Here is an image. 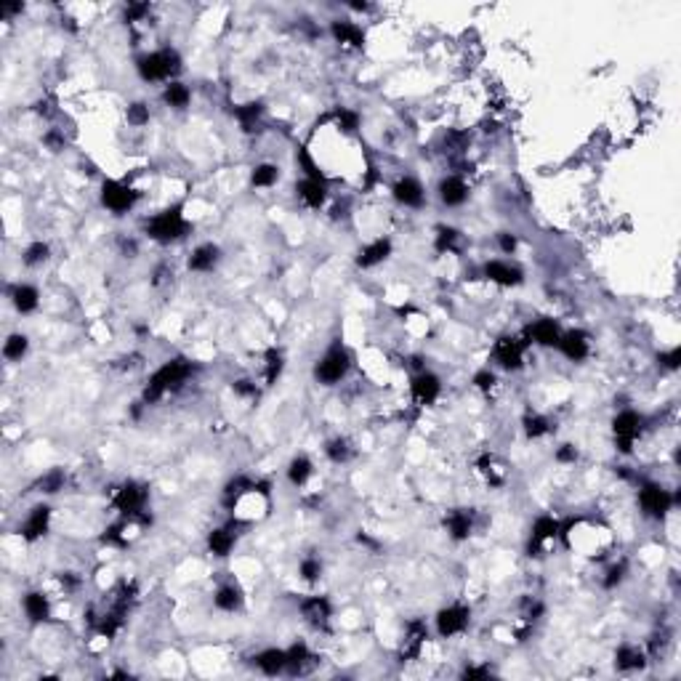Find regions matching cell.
I'll return each mask as SVG.
<instances>
[{"label":"cell","mask_w":681,"mask_h":681,"mask_svg":"<svg viewBox=\"0 0 681 681\" xmlns=\"http://www.w3.org/2000/svg\"><path fill=\"white\" fill-rule=\"evenodd\" d=\"M235 530L232 527H221V530H213L208 535V548L216 554V556H229V551L235 548Z\"/></svg>","instance_id":"cell-26"},{"label":"cell","mask_w":681,"mask_h":681,"mask_svg":"<svg viewBox=\"0 0 681 681\" xmlns=\"http://www.w3.org/2000/svg\"><path fill=\"white\" fill-rule=\"evenodd\" d=\"M524 434L530 437V440H538L543 434H548V421L543 418V415H524Z\"/></svg>","instance_id":"cell-41"},{"label":"cell","mask_w":681,"mask_h":681,"mask_svg":"<svg viewBox=\"0 0 681 681\" xmlns=\"http://www.w3.org/2000/svg\"><path fill=\"white\" fill-rule=\"evenodd\" d=\"M440 378L434 373H418L413 383H410V391H413V400L418 404H431V402L440 397Z\"/></svg>","instance_id":"cell-11"},{"label":"cell","mask_w":681,"mask_h":681,"mask_svg":"<svg viewBox=\"0 0 681 681\" xmlns=\"http://www.w3.org/2000/svg\"><path fill=\"white\" fill-rule=\"evenodd\" d=\"M426 641V625L421 620L410 623L407 628V639H404V647H402V655L404 658H415L421 652V644Z\"/></svg>","instance_id":"cell-29"},{"label":"cell","mask_w":681,"mask_h":681,"mask_svg":"<svg viewBox=\"0 0 681 681\" xmlns=\"http://www.w3.org/2000/svg\"><path fill=\"white\" fill-rule=\"evenodd\" d=\"M389 253H391V242L376 240V242H370L367 248H362L357 263H360L362 269H370V266H376V263H381V261L389 259Z\"/></svg>","instance_id":"cell-22"},{"label":"cell","mask_w":681,"mask_h":681,"mask_svg":"<svg viewBox=\"0 0 681 681\" xmlns=\"http://www.w3.org/2000/svg\"><path fill=\"white\" fill-rule=\"evenodd\" d=\"M45 144H48V147H51L54 152H59V149H61V144H64V141H61L59 136H56V133H48V136H45Z\"/></svg>","instance_id":"cell-57"},{"label":"cell","mask_w":681,"mask_h":681,"mask_svg":"<svg viewBox=\"0 0 681 681\" xmlns=\"http://www.w3.org/2000/svg\"><path fill=\"white\" fill-rule=\"evenodd\" d=\"M280 179V171H277V165H269V162H263V165H256L253 168V186H272V184H277Z\"/></svg>","instance_id":"cell-35"},{"label":"cell","mask_w":681,"mask_h":681,"mask_svg":"<svg viewBox=\"0 0 681 681\" xmlns=\"http://www.w3.org/2000/svg\"><path fill=\"white\" fill-rule=\"evenodd\" d=\"M639 503L649 517H662L665 511H671L673 498H671L668 490H662L660 484H644L639 493Z\"/></svg>","instance_id":"cell-8"},{"label":"cell","mask_w":681,"mask_h":681,"mask_svg":"<svg viewBox=\"0 0 681 681\" xmlns=\"http://www.w3.org/2000/svg\"><path fill=\"white\" fill-rule=\"evenodd\" d=\"M162 99L168 101L171 107H176V109H181V107H186V104H189V88H186L184 83H171V85L165 88V94H162Z\"/></svg>","instance_id":"cell-36"},{"label":"cell","mask_w":681,"mask_h":681,"mask_svg":"<svg viewBox=\"0 0 681 681\" xmlns=\"http://www.w3.org/2000/svg\"><path fill=\"white\" fill-rule=\"evenodd\" d=\"M623 578H625V561L609 567V572H607V578H604V585H607V588H615L618 583H623Z\"/></svg>","instance_id":"cell-48"},{"label":"cell","mask_w":681,"mask_h":681,"mask_svg":"<svg viewBox=\"0 0 681 681\" xmlns=\"http://www.w3.org/2000/svg\"><path fill=\"white\" fill-rule=\"evenodd\" d=\"M612 429H615V440H618L620 453H631L634 440L639 437V431H641V415H636L634 410H625V413H620V415L615 418Z\"/></svg>","instance_id":"cell-7"},{"label":"cell","mask_w":681,"mask_h":681,"mask_svg":"<svg viewBox=\"0 0 681 681\" xmlns=\"http://www.w3.org/2000/svg\"><path fill=\"white\" fill-rule=\"evenodd\" d=\"M296 192H299V197L309 208H322V202H325V184H320V181H312V179H303L296 186Z\"/></svg>","instance_id":"cell-28"},{"label":"cell","mask_w":681,"mask_h":681,"mask_svg":"<svg viewBox=\"0 0 681 681\" xmlns=\"http://www.w3.org/2000/svg\"><path fill=\"white\" fill-rule=\"evenodd\" d=\"M219 261V248L216 245H200L192 256H189V269L192 272H210Z\"/></svg>","instance_id":"cell-27"},{"label":"cell","mask_w":681,"mask_h":681,"mask_svg":"<svg viewBox=\"0 0 681 681\" xmlns=\"http://www.w3.org/2000/svg\"><path fill=\"white\" fill-rule=\"evenodd\" d=\"M261 112H263V104H261V101H250V104H242L240 109H237V118H240V122L245 125V131H250V125L259 120Z\"/></svg>","instance_id":"cell-40"},{"label":"cell","mask_w":681,"mask_h":681,"mask_svg":"<svg viewBox=\"0 0 681 681\" xmlns=\"http://www.w3.org/2000/svg\"><path fill=\"white\" fill-rule=\"evenodd\" d=\"M48 521H51V508L48 506H35L32 511H30V517L24 521V527H21V535H24V541H38L43 538L45 532H48Z\"/></svg>","instance_id":"cell-12"},{"label":"cell","mask_w":681,"mask_h":681,"mask_svg":"<svg viewBox=\"0 0 681 681\" xmlns=\"http://www.w3.org/2000/svg\"><path fill=\"white\" fill-rule=\"evenodd\" d=\"M463 676L466 679H482V676H487V668H466Z\"/></svg>","instance_id":"cell-56"},{"label":"cell","mask_w":681,"mask_h":681,"mask_svg":"<svg viewBox=\"0 0 681 681\" xmlns=\"http://www.w3.org/2000/svg\"><path fill=\"white\" fill-rule=\"evenodd\" d=\"M189 373H192V365L186 360L165 362L160 370L149 378V383H147V389H144V402H147V404H155V402L162 400L168 391L179 389L181 383L189 378Z\"/></svg>","instance_id":"cell-1"},{"label":"cell","mask_w":681,"mask_h":681,"mask_svg":"<svg viewBox=\"0 0 681 681\" xmlns=\"http://www.w3.org/2000/svg\"><path fill=\"white\" fill-rule=\"evenodd\" d=\"M27 349H30V340L27 336H21V333H14V336H8L6 343H3V357L11 362H19L24 354H27Z\"/></svg>","instance_id":"cell-30"},{"label":"cell","mask_w":681,"mask_h":681,"mask_svg":"<svg viewBox=\"0 0 681 681\" xmlns=\"http://www.w3.org/2000/svg\"><path fill=\"white\" fill-rule=\"evenodd\" d=\"M282 373V354L277 349H269L266 352V383L272 386V383H277Z\"/></svg>","instance_id":"cell-43"},{"label":"cell","mask_w":681,"mask_h":681,"mask_svg":"<svg viewBox=\"0 0 681 681\" xmlns=\"http://www.w3.org/2000/svg\"><path fill=\"white\" fill-rule=\"evenodd\" d=\"M104 543H112V545H125V538H122V524H115L107 530V535L101 538Z\"/></svg>","instance_id":"cell-50"},{"label":"cell","mask_w":681,"mask_h":681,"mask_svg":"<svg viewBox=\"0 0 681 681\" xmlns=\"http://www.w3.org/2000/svg\"><path fill=\"white\" fill-rule=\"evenodd\" d=\"M336 125H338L343 133H354V131H357V125H360V115H357V112H352V109H343V107H338V109H336Z\"/></svg>","instance_id":"cell-42"},{"label":"cell","mask_w":681,"mask_h":681,"mask_svg":"<svg viewBox=\"0 0 681 681\" xmlns=\"http://www.w3.org/2000/svg\"><path fill=\"white\" fill-rule=\"evenodd\" d=\"M317 381H322L325 386H333V383H338L346 373H349V354L343 352V349H330L322 362L317 365Z\"/></svg>","instance_id":"cell-4"},{"label":"cell","mask_w":681,"mask_h":681,"mask_svg":"<svg viewBox=\"0 0 681 681\" xmlns=\"http://www.w3.org/2000/svg\"><path fill=\"white\" fill-rule=\"evenodd\" d=\"M128 122H131V125H147V122H149V109H147V104H141V101L131 104V107H128Z\"/></svg>","instance_id":"cell-46"},{"label":"cell","mask_w":681,"mask_h":681,"mask_svg":"<svg viewBox=\"0 0 681 681\" xmlns=\"http://www.w3.org/2000/svg\"><path fill=\"white\" fill-rule=\"evenodd\" d=\"M301 612L309 625L314 628H325L327 620H330V601L325 596H309V599L301 601Z\"/></svg>","instance_id":"cell-13"},{"label":"cell","mask_w":681,"mask_h":681,"mask_svg":"<svg viewBox=\"0 0 681 681\" xmlns=\"http://www.w3.org/2000/svg\"><path fill=\"white\" fill-rule=\"evenodd\" d=\"M248 490H256V482H250L248 477H237V479H232L226 484V490H224V498L226 503L232 506V503H237L248 493Z\"/></svg>","instance_id":"cell-34"},{"label":"cell","mask_w":681,"mask_h":681,"mask_svg":"<svg viewBox=\"0 0 681 681\" xmlns=\"http://www.w3.org/2000/svg\"><path fill=\"white\" fill-rule=\"evenodd\" d=\"M333 38L346 48H362V43H365L362 30L352 21H333Z\"/></svg>","instance_id":"cell-21"},{"label":"cell","mask_w":681,"mask_h":681,"mask_svg":"<svg viewBox=\"0 0 681 681\" xmlns=\"http://www.w3.org/2000/svg\"><path fill=\"white\" fill-rule=\"evenodd\" d=\"M256 665L266 676H277L288 668V652L285 649H263L261 655H256Z\"/></svg>","instance_id":"cell-18"},{"label":"cell","mask_w":681,"mask_h":681,"mask_svg":"<svg viewBox=\"0 0 681 681\" xmlns=\"http://www.w3.org/2000/svg\"><path fill=\"white\" fill-rule=\"evenodd\" d=\"M235 394H240V397H256V383H250V381H235Z\"/></svg>","instance_id":"cell-54"},{"label":"cell","mask_w":681,"mask_h":681,"mask_svg":"<svg viewBox=\"0 0 681 681\" xmlns=\"http://www.w3.org/2000/svg\"><path fill=\"white\" fill-rule=\"evenodd\" d=\"M461 248V232L458 229H440L437 235V250L440 253H455Z\"/></svg>","instance_id":"cell-38"},{"label":"cell","mask_w":681,"mask_h":681,"mask_svg":"<svg viewBox=\"0 0 681 681\" xmlns=\"http://www.w3.org/2000/svg\"><path fill=\"white\" fill-rule=\"evenodd\" d=\"M474 383H477L479 389H484V391H487V389H493V386H495V376H493L490 370H479V373L474 376Z\"/></svg>","instance_id":"cell-53"},{"label":"cell","mask_w":681,"mask_h":681,"mask_svg":"<svg viewBox=\"0 0 681 681\" xmlns=\"http://www.w3.org/2000/svg\"><path fill=\"white\" fill-rule=\"evenodd\" d=\"M466 625H468V609L461 607V604L447 607V609H442L440 615H437V631H440V636H444V639H450L455 634H463Z\"/></svg>","instance_id":"cell-9"},{"label":"cell","mask_w":681,"mask_h":681,"mask_svg":"<svg viewBox=\"0 0 681 681\" xmlns=\"http://www.w3.org/2000/svg\"><path fill=\"white\" fill-rule=\"evenodd\" d=\"M556 346L561 349V354L570 357L572 362H581L588 357V336H585L583 330H570V333H564Z\"/></svg>","instance_id":"cell-14"},{"label":"cell","mask_w":681,"mask_h":681,"mask_svg":"<svg viewBox=\"0 0 681 681\" xmlns=\"http://www.w3.org/2000/svg\"><path fill=\"white\" fill-rule=\"evenodd\" d=\"M147 503V487H141L136 482H125L118 495H115V506L122 517H139Z\"/></svg>","instance_id":"cell-6"},{"label":"cell","mask_w":681,"mask_h":681,"mask_svg":"<svg viewBox=\"0 0 681 681\" xmlns=\"http://www.w3.org/2000/svg\"><path fill=\"white\" fill-rule=\"evenodd\" d=\"M101 202L109 210H115V213H125V210L133 208L136 192L131 186L120 184V181H104V186H101Z\"/></svg>","instance_id":"cell-5"},{"label":"cell","mask_w":681,"mask_h":681,"mask_svg":"<svg viewBox=\"0 0 681 681\" xmlns=\"http://www.w3.org/2000/svg\"><path fill=\"white\" fill-rule=\"evenodd\" d=\"M181 69V59L176 51H155L139 59V75L144 80H165Z\"/></svg>","instance_id":"cell-3"},{"label":"cell","mask_w":681,"mask_h":681,"mask_svg":"<svg viewBox=\"0 0 681 681\" xmlns=\"http://www.w3.org/2000/svg\"><path fill=\"white\" fill-rule=\"evenodd\" d=\"M440 197H442V202L450 205V208L463 205L466 197H468V186H466V181L458 179V176H450V179H444L440 184Z\"/></svg>","instance_id":"cell-15"},{"label":"cell","mask_w":681,"mask_h":681,"mask_svg":"<svg viewBox=\"0 0 681 681\" xmlns=\"http://www.w3.org/2000/svg\"><path fill=\"white\" fill-rule=\"evenodd\" d=\"M444 524H447V530H450V535H453L455 541H466V538L471 535L474 519H471V514H468V511L458 508V511H453V514L444 519Z\"/></svg>","instance_id":"cell-25"},{"label":"cell","mask_w":681,"mask_h":681,"mask_svg":"<svg viewBox=\"0 0 681 681\" xmlns=\"http://www.w3.org/2000/svg\"><path fill=\"white\" fill-rule=\"evenodd\" d=\"M147 11H149V6H147V3H133V6H128V8H125V19L136 21V19H141Z\"/></svg>","instance_id":"cell-52"},{"label":"cell","mask_w":681,"mask_h":681,"mask_svg":"<svg viewBox=\"0 0 681 681\" xmlns=\"http://www.w3.org/2000/svg\"><path fill=\"white\" fill-rule=\"evenodd\" d=\"M394 197L407 208H418L423 205V186L415 179H400L394 184Z\"/></svg>","instance_id":"cell-16"},{"label":"cell","mask_w":681,"mask_h":681,"mask_svg":"<svg viewBox=\"0 0 681 681\" xmlns=\"http://www.w3.org/2000/svg\"><path fill=\"white\" fill-rule=\"evenodd\" d=\"M17 11H21V6H19V3H3V14H6V17H11V14H17Z\"/></svg>","instance_id":"cell-58"},{"label":"cell","mask_w":681,"mask_h":681,"mask_svg":"<svg viewBox=\"0 0 681 681\" xmlns=\"http://www.w3.org/2000/svg\"><path fill=\"white\" fill-rule=\"evenodd\" d=\"M556 461H561V463H575V461H578V450H575L572 444H561L559 450H556Z\"/></svg>","instance_id":"cell-51"},{"label":"cell","mask_w":681,"mask_h":681,"mask_svg":"<svg viewBox=\"0 0 681 681\" xmlns=\"http://www.w3.org/2000/svg\"><path fill=\"white\" fill-rule=\"evenodd\" d=\"M312 660V655H309V647L306 644H293L290 649H288V673H303V668H306V662Z\"/></svg>","instance_id":"cell-32"},{"label":"cell","mask_w":681,"mask_h":681,"mask_svg":"<svg viewBox=\"0 0 681 681\" xmlns=\"http://www.w3.org/2000/svg\"><path fill=\"white\" fill-rule=\"evenodd\" d=\"M524 349H527L524 340L506 336L495 343V360L501 362V367H506V370H519L521 360H524Z\"/></svg>","instance_id":"cell-10"},{"label":"cell","mask_w":681,"mask_h":681,"mask_svg":"<svg viewBox=\"0 0 681 681\" xmlns=\"http://www.w3.org/2000/svg\"><path fill=\"white\" fill-rule=\"evenodd\" d=\"M498 242H501V248H503V253H514L517 250V240L511 237V235H498Z\"/></svg>","instance_id":"cell-55"},{"label":"cell","mask_w":681,"mask_h":681,"mask_svg":"<svg viewBox=\"0 0 681 681\" xmlns=\"http://www.w3.org/2000/svg\"><path fill=\"white\" fill-rule=\"evenodd\" d=\"M242 604V594L240 588H235V585H224L216 591V607L224 609V612H235V609H240Z\"/></svg>","instance_id":"cell-31"},{"label":"cell","mask_w":681,"mask_h":681,"mask_svg":"<svg viewBox=\"0 0 681 681\" xmlns=\"http://www.w3.org/2000/svg\"><path fill=\"white\" fill-rule=\"evenodd\" d=\"M484 274H487V280L498 282V285H506V288L519 285L521 282L519 269H514V266H508V263H501V261H490V263L484 266Z\"/></svg>","instance_id":"cell-17"},{"label":"cell","mask_w":681,"mask_h":681,"mask_svg":"<svg viewBox=\"0 0 681 681\" xmlns=\"http://www.w3.org/2000/svg\"><path fill=\"white\" fill-rule=\"evenodd\" d=\"M288 477H290L293 484H303V482L312 477V461L303 458V455L293 458V461H290V468H288Z\"/></svg>","instance_id":"cell-37"},{"label":"cell","mask_w":681,"mask_h":681,"mask_svg":"<svg viewBox=\"0 0 681 681\" xmlns=\"http://www.w3.org/2000/svg\"><path fill=\"white\" fill-rule=\"evenodd\" d=\"M48 253H51V248H48L45 242H32V245L24 250L21 261H24L27 266H41L43 261L48 259Z\"/></svg>","instance_id":"cell-39"},{"label":"cell","mask_w":681,"mask_h":681,"mask_svg":"<svg viewBox=\"0 0 681 681\" xmlns=\"http://www.w3.org/2000/svg\"><path fill=\"white\" fill-rule=\"evenodd\" d=\"M189 232V224L184 221L181 216V208H168V210H162L158 213L155 219L147 224V235L152 237V240L158 242H173V240H181L184 235Z\"/></svg>","instance_id":"cell-2"},{"label":"cell","mask_w":681,"mask_h":681,"mask_svg":"<svg viewBox=\"0 0 681 681\" xmlns=\"http://www.w3.org/2000/svg\"><path fill=\"white\" fill-rule=\"evenodd\" d=\"M38 487H41V493H59L61 487H64V471H61V468L48 471V474L38 482Z\"/></svg>","instance_id":"cell-44"},{"label":"cell","mask_w":681,"mask_h":681,"mask_svg":"<svg viewBox=\"0 0 681 681\" xmlns=\"http://www.w3.org/2000/svg\"><path fill=\"white\" fill-rule=\"evenodd\" d=\"M658 362H662L668 370H676V367L681 365V349H671V352H665V354L658 357Z\"/></svg>","instance_id":"cell-49"},{"label":"cell","mask_w":681,"mask_h":681,"mask_svg":"<svg viewBox=\"0 0 681 681\" xmlns=\"http://www.w3.org/2000/svg\"><path fill=\"white\" fill-rule=\"evenodd\" d=\"M530 338H535V343H541V346H556L561 338L559 333V325L554 320H538L535 325H530Z\"/></svg>","instance_id":"cell-19"},{"label":"cell","mask_w":681,"mask_h":681,"mask_svg":"<svg viewBox=\"0 0 681 681\" xmlns=\"http://www.w3.org/2000/svg\"><path fill=\"white\" fill-rule=\"evenodd\" d=\"M615 662L620 671H634V668H641L644 665V655L634 647H620L618 655H615Z\"/></svg>","instance_id":"cell-33"},{"label":"cell","mask_w":681,"mask_h":681,"mask_svg":"<svg viewBox=\"0 0 681 681\" xmlns=\"http://www.w3.org/2000/svg\"><path fill=\"white\" fill-rule=\"evenodd\" d=\"M24 612L32 623H43L48 620V615H51V604L41 591H32V594L24 596Z\"/></svg>","instance_id":"cell-24"},{"label":"cell","mask_w":681,"mask_h":681,"mask_svg":"<svg viewBox=\"0 0 681 681\" xmlns=\"http://www.w3.org/2000/svg\"><path fill=\"white\" fill-rule=\"evenodd\" d=\"M325 453H327V458L333 463H343L349 458V442L346 440H333L327 442V447H325Z\"/></svg>","instance_id":"cell-45"},{"label":"cell","mask_w":681,"mask_h":681,"mask_svg":"<svg viewBox=\"0 0 681 681\" xmlns=\"http://www.w3.org/2000/svg\"><path fill=\"white\" fill-rule=\"evenodd\" d=\"M559 521L554 519V517H541V519L535 521V527H532V541H530V554L532 551H538L541 548V543L551 541V538H556L559 535Z\"/></svg>","instance_id":"cell-20"},{"label":"cell","mask_w":681,"mask_h":681,"mask_svg":"<svg viewBox=\"0 0 681 681\" xmlns=\"http://www.w3.org/2000/svg\"><path fill=\"white\" fill-rule=\"evenodd\" d=\"M322 575V564L317 559H303L301 561V578L309 583H314Z\"/></svg>","instance_id":"cell-47"},{"label":"cell","mask_w":681,"mask_h":681,"mask_svg":"<svg viewBox=\"0 0 681 681\" xmlns=\"http://www.w3.org/2000/svg\"><path fill=\"white\" fill-rule=\"evenodd\" d=\"M11 301H14L17 312H21V314H30V312H35V309H38L41 296H38V290H35L32 285H17V288L11 290Z\"/></svg>","instance_id":"cell-23"}]
</instances>
